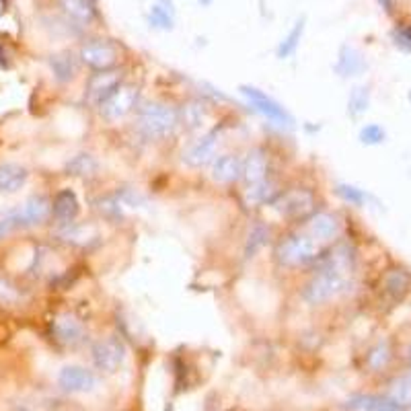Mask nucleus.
<instances>
[{"label": "nucleus", "instance_id": "1", "mask_svg": "<svg viewBox=\"0 0 411 411\" xmlns=\"http://www.w3.org/2000/svg\"><path fill=\"white\" fill-rule=\"evenodd\" d=\"M325 245L315 241L304 228L302 230H292L288 235L280 237L274 245V260L282 267L297 269V267H306L315 265L319 257L323 255Z\"/></svg>", "mask_w": 411, "mask_h": 411}, {"label": "nucleus", "instance_id": "2", "mask_svg": "<svg viewBox=\"0 0 411 411\" xmlns=\"http://www.w3.org/2000/svg\"><path fill=\"white\" fill-rule=\"evenodd\" d=\"M136 128L149 140H165L171 138L179 126V110L163 101H149L138 107Z\"/></svg>", "mask_w": 411, "mask_h": 411}, {"label": "nucleus", "instance_id": "3", "mask_svg": "<svg viewBox=\"0 0 411 411\" xmlns=\"http://www.w3.org/2000/svg\"><path fill=\"white\" fill-rule=\"evenodd\" d=\"M354 276H348L343 272H337L333 267L327 265H315V274L311 276V280L304 284L302 288V300L311 306L325 304L329 300L337 299L339 294H343Z\"/></svg>", "mask_w": 411, "mask_h": 411}, {"label": "nucleus", "instance_id": "4", "mask_svg": "<svg viewBox=\"0 0 411 411\" xmlns=\"http://www.w3.org/2000/svg\"><path fill=\"white\" fill-rule=\"evenodd\" d=\"M267 206L284 220L304 223L311 214L317 212V196L309 187H292L280 191Z\"/></svg>", "mask_w": 411, "mask_h": 411}, {"label": "nucleus", "instance_id": "5", "mask_svg": "<svg viewBox=\"0 0 411 411\" xmlns=\"http://www.w3.org/2000/svg\"><path fill=\"white\" fill-rule=\"evenodd\" d=\"M239 91L247 99V103L253 107V112H257L263 115L265 119H269L272 124L282 126V128H292L294 126V117L290 115V112L278 103L274 97H269L267 93H263L262 89L251 87V85H241Z\"/></svg>", "mask_w": 411, "mask_h": 411}, {"label": "nucleus", "instance_id": "6", "mask_svg": "<svg viewBox=\"0 0 411 411\" xmlns=\"http://www.w3.org/2000/svg\"><path fill=\"white\" fill-rule=\"evenodd\" d=\"M140 89L134 82H122L119 89L99 107V113L105 122L115 124L124 117H128L134 110H138Z\"/></svg>", "mask_w": 411, "mask_h": 411}, {"label": "nucleus", "instance_id": "7", "mask_svg": "<svg viewBox=\"0 0 411 411\" xmlns=\"http://www.w3.org/2000/svg\"><path fill=\"white\" fill-rule=\"evenodd\" d=\"M91 358L97 370L113 374L119 370V366L126 360V346L119 337L110 336L97 339L91 348Z\"/></svg>", "mask_w": 411, "mask_h": 411}, {"label": "nucleus", "instance_id": "8", "mask_svg": "<svg viewBox=\"0 0 411 411\" xmlns=\"http://www.w3.org/2000/svg\"><path fill=\"white\" fill-rule=\"evenodd\" d=\"M80 62L97 70H112L119 62V48L112 39H89L80 48Z\"/></svg>", "mask_w": 411, "mask_h": 411}, {"label": "nucleus", "instance_id": "9", "mask_svg": "<svg viewBox=\"0 0 411 411\" xmlns=\"http://www.w3.org/2000/svg\"><path fill=\"white\" fill-rule=\"evenodd\" d=\"M122 82H124V75H122V70H117V68H112V70H97V73L89 76L87 87H85V99H87V103L99 110V107L119 89Z\"/></svg>", "mask_w": 411, "mask_h": 411}, {"label": "nucleus", "instance_id": "10", "mask_svg": "<svg viewBox=\"0 0 411 411\" xmlns=\"http://www.w3.org/2000/svg\"><path fill=\"white\" fill-rule=\"evenodd\" d=\"M50 333L64 348H78L87 339V327L75 313H58L50 321Z\"/></svg>", "mask_w": 411, "mask_h": 411}, {"label": "nucleus", "instance_id": "11", "mask_svg": "<svg viewBox=\"0 0 411 411\" xmlns=\"http://www.w3.org/2000/svg\"><path fill=\"white\" fill-rule=\"evenodd\" d=\"M378 290H380L383 300L391 306L403 302L411 292V272L403 265H393L380 276Z\"/></svg>", "mask_w": 411, "mask_h": 411}, {"label": "nucleus", "instance_id": "12", "mask_svg": "<svg viewBox=\"0 0 411 411\" xmlns=\"http://www.w3.org/2000/svg\"><path fill=\"white\" fill-rule=\"evenodd\" d=\"M218 144H220V130L218 128L204 132L187 146V150L183 152V163L191 169H202L212 165L216 159Z\"/></svg>", "mask_w": 411, "mask_h": 411}, {"label": "nucleus", "instance_id": "13", "mask_svg": "<svg viewBox=\"0 0 411 411\" xmlns=\"http://www.w3.org/2000/svg\"><path fill=\"white\" fill-rule=\"evenodd\" d=\"M304 230L321 245L336 243L339 235H341V220L333 212L317 210L315 214H311L304 220Z\"/></svg>", "mask_w": 411, "mask_h": 411}, {"label": "nucleus", "instance_id": "14", "mask_svg": "<svg viewBox=\"0 0 411 411\" xmlns=\"http://www.w3.org/2000/svg\"><path fill=\"white\" fill-rule=\"evenodd\" d=\"M58 385L66 393H89L97 387V376L85 366L68 364L58 373Z\"/></svg>", "mask_w": 411, "mask_h": 411}, {"label": "nucleus", "instance_id": "15", "mask_svg": "<svg viewBox=\"0 0 411 411\" xmlns=\"http://www.w3.org/2000/svg\"><path fill=\"white\" fill-rule=\"evenodd\" d=\"M210 177L214 183L230 186L243 179V159L239 154H220L210 165Z\"/></svg>", "mask_w": 411, "mask_h": 411}, {"label": "nucleus", "instance_id": "16", "mask_svg": "<svg viewBox=\"0 0 411 411\" xmlns=\"http://www.w3.org/2000/svg\"><path fill=\"white\" fill-rule=\"evenodd\" d=\"M78 212H80V202H78L75 191L70 187L60 189L52 200V218L60 226L70 225L76 220Z\"/></svg>", "mask_w": 411, "mask_h": 411}, {"label": "nucleus", "instance_id": "17", "mask_svg": "<svg viewBox=\"0 0 411 411\" xmlns=\"http://www.w3.org/2000/svg\"><path fill=\"white\" fill-rule=\"evenodd\" d=\"M19 212L23 228L39 226L52 218V202L46 196H31L25 200V204L19 206Z\"/></svg>", "mask_w": 411, "mask_h": 411}, {"label": "nucleus", "instance_id": "18", "mask_svg": "<svg viewBox=\"0 0 411 411\" xmlns=\"http://www.w3.org/2000/svg\"><path fill=\"white\" fill-rule=\"evenodd\" d=\"M177 110H179V126L187 132H202L210 119V110L200 99H189Z\"/></svg>", "mask_w": 411, "mask_h": 411}, {"label": "nucleus", "instance_id": "19", "mask_svg": "<svg viewBox=\"0 0 411 411\" xmlns=\"http://www.w3.org/2000/svg\"><path fill=\"white\" fill-rule=\"evenodd\" d=\"M269 175V159L262 149H251L243 156V181L247 186L265 181Z\"/></svg>", "mask_w": 411, "mask_h": 411}, {"label": "nucleus", "instance_id": "20", "mask_svg": "<svg viewBox=\"0 0 411 411\" xmlns=\"http://www.w3.org/2000/svg\"><path fill=\"white\" fill-rule=\"evenodd\" d=\"M397 401L391 397H378V395H354L346 401L343 411H403Z\"/></svg>", "mask_w": 411, "mask_h": 411}, {"label": "nucleus", "instance_id": "21", "mask_svg": "<svg viewBox=\"0 0 411 411\" xmlns=\"http://www.w3.org/2000/svg\"><path fill=\"white\" fill-rule=\"evenodd\" d=\"M366 68H368L366 58L362 56L356 48H352V46H341L336 62L337 75L343 76V78L360 76L362 73H366Z\"/></svg>", "mask_w": 411, "mask_h": 411}, {"label": "nucleus", "instance_id": "22", "mask_svg": "<svg viewBox=\"0 0 411 411\" xmlns=\"http://www.w3.org/2000/svg\"><path fill=\"white\" fill-rule=\"evenodd\" d=\"M58 237L68 245L75 247H89L95 241H99V230L91 225H80V223H70L62 225L58 230Z\"/></svg>", "mask_w": 411, "mask_h": 411}, {"label": "nucleus", "instance_id": "23", "mask_svg": "<svg viewBox=\"0 0 411 411\" xmlns=\"http://www.w3.org/2000/svg\"><path fill=\"white\" fill-rule=\"evenodd\" d=\"M60 11L78 25H91L97 15V6L89 0H58Z\"/></svg>", "mask_w": 411, "mask_h": 411}, {"label": "nucleus", "instance_id": "24", "mask_svg": "<svg viewBox=\"0 0 411 411\" xmlns=\"http://www.w3.org/2000/svg\"><path fill=\"white\" fill-rule=\"evenodd\" d=\"M29 173L17 163H0V193H15L27 183Z\"/></svg>", "mask_w": 411, "mask_h": 411}, {"label": "nucleus", "instance_id": "25", "mask_svg": "<svg viewBox=\"0 0 411 411\" xmlns=\"http://www.w3.org/2000/svg\"><path fill=\"white\" fill-rule=\"evenodd\" d=\"M48 62H50L52 75H54V78H56L60 85L70 82L76 76V73H78V60H76L75 54H70V52L54 54V56H50Z\"/></svg>", "mask_w": 411, "mask_h": 411}, {"label": "nucleus", "instance_id": "26", "mask_svg": "<svg viewBox=\"0 0 411 411\" xmlns=\"http://www.w3.org/2000/svg\"><path fill=\"white\" fill-rule=\"evenodd\" d=\"M149 23L150 27H154V29H163V31L173 29V23H175L173 2H171V0H156V2L150 6Z\"/></svg>", "mask_w": 411, "mask_h": 411}, {"label": "nucleus", "instance_id": "27", "mask_svg": "<svg viewBox=\"0 0 411 411\" xmlns=\"http://www.w3.org/2000/svg\"><path fill=\"white\" fill-rule=\"evenodd\" d=\"M393 358V348L389 343V339H378L373 348L368 350L366 354V366L373 370V373H383Z\"/></svg>", "mask_w": 411, "mask_h": 411}, {"label": "nucleus", "instance_id": "28", "mask_svg": "<svg viewBox=\"0 0 411 411\" xmlns=\"http://www.w3.org/2000/svg\"><path fill=\"white\" fill-rule=\"evenodd\" d=\"M280 191L276 189V186L265 179V181H260V183H251L245 189V200L249 206H267Z\"/></svg>", "mask_w": 411, "mask_h": 411}, {"label": "nucleus", "instance_id": "29", "mask_svg": "<svg viewBox=\"0 0 411 411\" xmlns=\"http://www.w3.org/2000/svg\"><path fill=\"white\" fill-rule=\"evenodd\" d=\"M97 171H99V161L89 152H80V154H76L66 163V173L73 175V177L87 179V177H95Z\"/></svg>", "mask_w": 411, "mask_h": 411}, {"label": "nucleus", "instance_id": "30", "mask_svg": "<svg viewBox=\"0 0 411 411\" xmlns=\"http://www.w3.org/2000/svg\"><path fill=\"white\" fill-rule=\"evenodd\" d=\"M302 33H304V19H299L294 23V27L288 31V36L282 39L278 50H276V54H278L280 60H288V58L297 54V50H299L300 46V39H302Z\"/></svg>", "mask_w": 411, "mask_h": 411}, {"label": "nucleus", "instance_id": "31", "mask_svg": "<svg viewBox=\"0 0 411 411\" xmlns=\"http://www.w3.org/2000/svg\"><path fill=\"white\" fill-rule=\"evenodd\" d=\"M269 239V226H265L263 223H255L251 226L249 235H247V243H245V255L247 257H253L263 245L267 243Z\"/></svg>", "mask_w": 411, "mask_h": 411}, {"label": "nucleus", "instance_id": "32", "mask_svg": "<svg viewBox=\"0 0 411 411\" xmlns=\"http://www.w3.org/2000/svg\"><path fill=\"white\" fill-rule=\"evenodd\" d=\"M370 105V89L368 87H354L348 97V113L352 117H360L362 113L368 112Z\"/></svg>", "mask_w": 411, "mask_h": 411}, {"label": "nucleus", "instance_id": "33", "mask_svg": "<svg viewBox=\"0 0 411 411\" xmlns=\"http://www.w3.org/2000/svg\"><path fill=\"white\" fill-rule=\"evenodd\" d=\"M336 193L346 204L358 206V208L368 202V193L364 189H360V187L350 186V183H337Z\"/></svg>", "mask_w": 411, "mask_h": 411}, {"label": "nucleus", "instance_id": "34", "mask_svg": "<svg viewBox=\"0 0 411 411\" xmlns=\"http://www.w3.org/2000/svg\"><path fill=\"white\" fill-rule=\"evenodd\" d=\"M19 228H23L19 208H9V210L0 212V241L6 239L9 235H13L15 230H19Z\"/></svg>", "mask_w": 411, "mask_h": 411}, {"label": "nucleus", "instance_id": "35", "mask_svg": "<svg viewBox=\"0 0 411 411\" xmlns=\"http://www.w3.org/2000/svg\"><path fill=\"white\" fill-rule=\"evenodd\" d=\"M389 397L393 401H397L401 407H410L411 405V378H397L391 385Z\"/></svg>", "mask_w": 411, "mask_h": 411}, {"label": "nucleus", "instance_id": "36", "mask_svg": "<svg viewBox=\"0 0 411 411\" xmlns=\"http://www.w3.org/2000/svg\"><path fill=\"white\" fill-rule=\"evenodd\" d=\"M358 138H360V142L366 144V146H376V144H383V142L387 140V132L383 130L378 124H368V126H364V128L360 130Z\"/></svg>", "mask_w": 411, "mask_h": 411}, {"label": "nucleus", "instance_id": "37", "mask_svg": "<svg viewBox=\"0 0 411 411\" xmlns=\"http://www.w3.org/2000/svg\"><path fill=\"white\" fill-rule=\"evenodd\" d=\"M19 299H21L19 288H17L15 284H11L9 280L0 278V304L11 306V304H17Z\"/></svg>", "mask_w": 411, "mask_h": 411}, {"label": "nucleus", "instance_id": "38", "mask_svg": "<svg viewBox=\"0 0 411 411\" xmlns=\"http://www.w3.org/2000/svg\"><path fill=\"white\" fill-rule=\"evenodd\" d=\"M393 43L403 52H411V23L393 29Z\"/></svg>", "mask_w": 411, "mask_h": 411}, {"label": "nucleus", "instance_id": "39", "mask_svg": "<svg viewBox=\"0 0 411 411\" xmlns=\"http://www.w3.org/2000/svg\"><path fill=\"white\" fill-rule=\"evenodd\" d=\"M115 198L122 202V206H132V208H138V206L144 204V198H142V196H140L136 189H128V187L119 189Z\"/></svg>", "mask_w": 411, "mask_h": 411}, {"label": "nucleus", "instance_id": "40", "mask_svg": "<svg viewBox=\"0 0 411 411\" xmlns=\"http://www.w3.org/2000/svg\"><path fill=\"white\" fill-rule=\"evenodd\" d=\"M378 2H380V6H383V9H385L387 13H391V11H393V0H378Z\"/></svg>", "mask_w": 411, "mask_h": 411}, {"label": "nucleus", "instance_id": "41", "mask_svg": "<svg viewBox=\"0 0 411 411\" xmlns=\"http://www.w3.org/2000/svg\"><path fill=\"white\" fill-rule=\"evenodd\" d=\"M0 66H6V54H4L2 46H0Z\"/></svg>", "mask_w": 411, "mask_h": 411}, {"label": "nucleus", "instance_id": "42", "mask_svg": "<svg viewBox=\"0 0 411 411\" xmlns=\"http://www.w3.org/2000/svg\"><path fill=\"white\" fill-rule=\"evenodd\" d=\"M198 2H200V4H210L212 0H198Z\"/></svg>", "mask_w": 411, "mask_h": 411}, {"label": "nucleus", "instance_id": "43", "mask_svg": "<svg viewBox=\"0 0 411 411\" xmlns=\"http://www.w3.org/2000/svg\"><path fill=\"white\" fill-rule=\"evenodd\" d=\"M410 378H411V370H410Z\"/></svg>", "mask_w": 411, "mask_h": 411}, {"label": "nucleus", "instance_id": "44", "mask_svg": "<svg viewBox=\"0 0 411 411\" xmlns=\"http://www.w3.org/2000/svg\"><path fill=\"white\" fill-rule=\"evenodd\" d=\"M410 354H411V348H410Z\"/></svg>", "mask_w": 411, "mask_h": 411}]
</instances>
